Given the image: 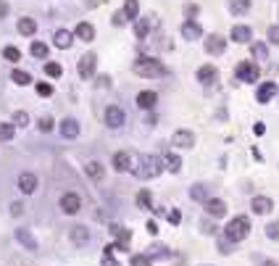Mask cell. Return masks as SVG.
<instances>
[{
	"instance_id": "obj_38",
	"label": "cell",
	"mask_w": 279,
	"mask_h": 266,
	"mask_svg": "<svg viewBox=\"0 0 279 266\" xmlns=\"http://www.w3.org/2000/svg\"><path fill=\"white\" fill-rule=\"evenodd\" d=\"M53 124H56V121L50 119V116H42V119L37 121V127H40V132H53Z\"/></svg>"
},
{
	"instance_id": "obj_39",
	"label": "cell",
	"mask_w": 279,
	"mask_h": 266,
	"mask_svg": "<svg viewBox=\"0 0 279 266\" xmlns=\"http://www.w3.org/2000/svg\"><path fill=\"white\" fill-rule=\"evenodd\" d=\"M266 237H269V240H279V222L266 224Z\"/></svg>"
},
{
	"instance_id": "obj_7",
	"label": "cell",
	"mask_w": 279,
	"mask_h": 266,
	"mask_svg": "<svg viewBox=\"0 0 279 266\" xmlns=\"http://www.w3.org/2000/svg\"><path fill=\"white\" fill-rule=\"evenodd\" d=\"M171 145H177V148H192V145H195V134H192L190 129H177V132L171 134Z\"/></svg>"
},
{
	"instance_id": "obj_12",
	"label": "cell",
	"mask_w": 279,
	"mask_h": 266,
	"mask_svg": "<svg viewBox=\"0 0 279 266\" xmlns=\"http://www.w3.org/2000/svg\"><path fill=\"white\" fill-rule=\"evenodd\" d=\"M205 50H208L211 56H222L226 50V40L222 35H211L208 40H205Z\"/></svg>"
},
{
	"instance_id": "obj_18",
	"label": "cell",
	"mask_w": 279,
	"mask_h": 266,
	"mask_svg": "<svg viewBox=\"0 0 279 266\" xmlns=\"http://www.w3.org/2000/svg\"><path fill=\"white\" fill-rule=\"evenodd\" d=\"M84 171H87V177L93 179V182H100V179L106 177V169H103L100 161H90V164L84 166Z\"/></svg>"
},
{
	"instance_id": "obj_41",
	"label": "cell",
	"mask_w": 279,
	"mask_h": 266,
	"mask_svg": "<svg viewBox=\"0 0 279 266\" xmlns=\"http://www.w3.org/2000/svg\"><path fill=\"white\" fill-rule=\"evenodd\" d=\"M111 21H113V27H124V24L129 21V16L124 14V11H116V14H113V19H111Z\"/></svg>"
},
{
	"instance_id": "obj_45",
	"label": "cell",
	"mask_w": 279,
	"mask_h": 266,
	"mask_svg": "<svg viewBox=\"0 0 279 266\" xmlns=\"http://www.w3.org/2000/svg\"><path fill=\"white\" fill-rule=\"evenodd\" d=\"M37 93H40V95H42V98H48V95H50V93H53V87H50V84H48V82H40V84H37Z\"/></svg>"
},
{
	"instance_id": "obj_44",
	"label": "cell",
	"mask_w": 279,
	"mask_h": 266,
	"mask_svg": "<svg viewBox=\"0 0 279 266\" xmlns=\"http://www.w3.org/2000/svg\"><path fill=\"white\" fill-rule=\"evenodd\" d=\"M266 35H269V40L274 42V45H279V24H274V27H269V32H266Z\"/></svg>"
},
{
	"instance_id": "obj_25",
	"label": "cell",
	"mask_w": 279,
	"mask_h": 266,
	"mask_svg": "<svg viewBox=\"0 0 279 266\" xmlns=\"http://www.w3.org/2000/svg\"><path fill=\"white\" fill-rule=\"evenodd\" d=\"M164 166H166L171 174H179V171H182V158H179L177 153H166V155H164Z\"/></svg>"
},
{
	"instance_id": "obj_15",
	"label": "cell",
	"mask_w": 279,
	"mask_h": 266,
	"mask_svg": "<svg viewBox=\"0 0 279 266\" xmlns=\"http://www.w3.org/2000/svg\"><path fill=\"white\" fill-rule=\"evenodd\" d=\"M232 40L235 42H250L253 40V29L245 27V24H237V27H232Z\"/></svg>"
},
{
	"instance_id": "obj_4",
	"label": "cell",
	"mask_w": 279,
	"mask_h": 266,
	"mask_svg": "<svg viewBox=\"0 0 279 266\" xmlns=\"http://www.w3.org/2000/svg\"><path fill=\"white\" fill-rule=\"evenodd\" d=\"M235 76L240 82H258V76H261V71L253 61H240L237 69H235Z\"/></svg>"
},
{
	"instance_id": "obj_8",
	"label": "cell",
	"mask_w": 279,
	"mask_h": 266,
	"mask_svg": "<svg viewBox=\"0 0 279 266\" xmlns=\"http://www.w3.org/2000/svg\"><path fill=\"white\" fill-rule=\"evenodd\" d=\"M37 185H40V182H37V177H35L32 171H24L21 177H19V190H21L24 195H35V192H37Z\"/></svg>"
},
{
	"instance_id": "obj_33",
	"label": "cell",
	"mask_w": 279,
	"mask_h": 266,
	"mask_svg": "<svg viewBox=\"0 0 279 266\" xmlns=\"http://www.w3.org/2000/svg\"><path fill=\"white\" fill-rule=\"evenodd\" d=\"M45 74H48L50 79H58V76L63 74V66L61 63H45Z\"/></svg>"
},
{
	"instance_id": "obj_49",
	"label": "cell",
	"mask_w": 279,
	"mask_h": 266,
	"mask_svg": "<svg viewBox=\"0 0 279 266\" xmlns=\"http://www.w3.org/2000/svg\"><path fill=\"white\" fill-rule=\"evenodd\" d=\"M21 211H24V206H21V203H11V213H16V216H19Z\"/></svg>"
},
{
	"instance_id": "obj_10",
	"label": "cell",
	"mask_w": 279,
	"mask_h": 266,
	"mask_svg": "<svg viewBox=\"0 0 279 266\" xmlns=\"http://www.w3.org/2000/svg\"><path fill=\"white\" fill-rule=\"evenodd\" d=\"M205 213L213 219H222L224 213H226V203L222 198H211V200H205Z\"/></svg>"
},
{
	"instance_id": "obj_36",
	"label": "cell",
	"mask_w": 279,
	"mask_h": 266,
	"mask_svg": "<svg viewBox=\"0 0 279 266\" xmlns=\"http://www.w3.org/2000/svg\"><path fill=\"white\" fill-rule=\"evenodd\" d=\"M32 56L48 58V45H45V42H32Z\"/></svg>"
},
{
	"instance_id": "obj_47",
	"label": "cell",
	"mask_w": 279,
	"mask_h": 266,
	"mask_svg": "<svg viewBox=\"0 0 279 266\" xmlns=\"http://www.w3.org/2000/svg\"><path fill=\"white\" fill-rule=\"evenodd\" d=\"M263 132H266V127L261 124V121H256V127H253V134H258V137H261Z\"/></svg>"
},
{
	"instance_id": "obj_11",
	"label": "cell",
	"mask_w": 279,
	"mask_h": 266,
	"mask_svg": "<svg viewBox=\"0 0 279 266\" xmlns=\"http://www.w3.org/2000/svg\"><path fill=\"white\" fill-rule=\"evenodd\" d=\"M250 209H253V213H261L263 216V213H269L271 209H274V200L266 198V195H256L250 200Z\"/></svg>"
},
{
	"instance_id": "obj_24",
	"label": "cell",
	"mask_w": 279,
	"mask_h": 266,
	"mask_svg": "<svg viewBox=\"0 0 279 266\" xmlns=\"http://www.w3.org/2000/svg\"><path fill=\"white\" fill-rule=\"evenodd\" d=\"M216 76H219V71L213 66H200L198 69V82H203V84H213Z\"/></svg>"
},
{
	"instance_id": "obj_32",
	"label": "cell",
	"mask_w": 279,
	"mask_h": 266,
	"mask_svg": "<svg viewBox=\"0 0 279 266\" xmlns=\"http://www.w3.org/2000/svg\"><path fill=\"white\" fill-rule=\"evenodd\" d=\"M16 132V124H8V121H0V140H11Z\"/></svg>"
},
{
	"instance_id": "obj_27",
	"label": "cell",
	"mask_w": 279,
	"mask_h": 266,
	"mask_svg": "<svg viewBox=\"0 0 279 266\" xmlns=\"http://www.w3.org/2000/svg\"><path fill=\"white\" fill-rule=\"evenodd\" d=\"M229 11L235 16H242L250 11V0H229Z\"/></svg>"
},
{
	"instance_id": "obj_42",
	"label": "cell",
	"mask_w": 279,
	"mask_h": 266,
	"mask_svg": "<svg viewBox=\"0 0 279 266\" xmlns=\"http://www.w3.org/2000/svg\"><path fill=\"white\" fill-rule=\"evenodd\" d=\"M14 121H16V127H29V116L24 114V111H16Z\"/></svg>"
},
{
	"instance_id": "obj_26",
	"label": "cell",
	"mask_w": 279,
	"mask_h": 266,
	"mask_svg": "<svg viewBox=\"0 0 279 266\" xmlns=\"http://www.w3.org/2000/svg\"><path fill=\"white\" fill-rule=\"evenodd\" d=\"M19 32H21V35H27V37H32L37 32V21H35V19H29V16L19 19Z\"/></svg>"
},
{
	"instance_id": "obj_9",
	"label": "cell",
	"mask_w": 279,
	"mask_h": 266,
	"mask_svg": "<svg viewBox=\"0 0 279 266\" xmlns=\"http://www.w3.org/2000/svg\"><path fill=\"white\" fill-rule=\"evenodd\" d=\"M95 63H98V56L95 53H84L82 56V61H79V76L82 79H90V76H93Z\"/></svg>"
},
{
	"instance_id": "obj_43",
	"label": "cell",
	"mask_w": 279,
	"mask_h": 266,
	"mask_svg": "<svg viewBox=\"0 0 279 266\" xmlns=\"http://www.w3.org/2000/svg\"><path fill=\"white\" fill-rule=\"evenodd\" d=\"M132 266H150L148 253H142V256H132Z\"/></svg>"
},
{
	"instance_id": "obj_51",
	"label": "cell",
	"mask_w": 279,
	"mask_h": 266,
	"mask_svg": "<svg viewBox=\"0 0 279 266\" xmlns=\"http://www.w3.org/2000/svg\"><path fill=\"white\" fill-rule=\"evenodd\" d=\"M263 266H279V264H277V261H266Z\"/></svg>"
},
{
	"instance_id": "obj_17",
	"label": "cell",
	"mask_w": 279,
	"mask_h": 266,
	"mask_svg": "<svg viewBox=\"0 0 279 266\" xmlns=\"http://www.w3.org/2000/svg\"><path fill=\"white\" fill-rule=\"evenodd\" d=\"M53 42H56V48L69 50L71 42H74V35H71V32H66V29H58L56 35H53Z\"/></svg>"
},
{
	"instance_id": "obj_46",
	"label": "cell",
	"mask_w": 279,
	"mask_h": 266,
	"mask_svg": "<svg viewBox=\"0 0 279 266\" xmlns=\"http://www.w3.org/2000/svg\"><path fill=\"white\" fill-rule=\"evenodd\" d=\"M168 222H171V224H179V222H182V213H179L177 209H171V211H168Z\"/></svg>"
},
{
	"instance_id": "obj_6",
	"label": "cell",
	"mask_w": 279,
	"mask_h": 266,
	"mask_svg": "<svg viewBox=\"0 0 279 266\" xmlns=\"http://www.w3.org/2000/svg\"><path fill=\"white\" fill-rule=\"evenodd\" d=\"M61 211L63 213H79L82 211V198L76 195V192H66V195L61 198Z\"/></svg>"
},
{
	"instance_id": "obj_5",
	"label": "cell",
	"mask_w": 279,
	"mask_h": 266,
	"mask_svg": "<svg viewBox=\"0 0 279 266\" xmlns=\"http://www.w3.org/2000/svg\"><path fill=\"white\" fill-rule=\"evenodd\" d=\"M106 124L111 127V129H121L127 124V114H124V108H119V106H108L106 108Z\"/></svg>"
},
{
	"instance_id": "obj_22",
	"label": "cell",
	"mask_w": 279,
	"mask_h": 266,
	"mask_svg": "<svg viewBox=\"0 0 279 266\" xmlns=\"http://www.w3.org/2000/svg\"><path fill=\"white\" fill-rule=\"evenodd\" d=\"M113 169L116 171H129L132 169V158H129V153H113Z\"/></svg>"
},
{
	"instance_id": "obj_2",
	"label": "cell",
	"mask_w": 279,
	"mask_h": 266,
	"mask_svg": "<svg viewBox=\"0 0 279 266\" xmlns=\"http://www.w3.org/2000/svg\"><path fill=\"white\" fill-rule=\"evenodd\" d=\"M132 71L140 74V76H148V79H155V76L164 74V63L155 61V58H150V56H140L137 61L132 63Z\"/></svg>"
},
{
	"instance_id": "obj_37",
	"label": "cell",
	"mask_w": 279,
	"mask_h": 266,
	"mask_svg": "<svg viewBox=\"0 0 279 266\" xmlns=\"http://www.w3.org/2000/svg\"><path fill=\"white\" fill-rule=\"evenodd\" d=\"M137 206H142V209H150V211H155L153 206H150V192H148V190L137 192Z\"/></svg>"
},
{
	"instance_id": "obj_1",
	"label": "cell",
	"mask_w": 279,
	"mask_h": 266,
	"mask_svg": "<svg viewBox=\"0 0 279 266\" xmlns=\"http://www.w3.org/2000/svg\"><path fill=\"white\" fill-rule=\"evenodd\" d=\"M248 235H250V219L248 216H235L224 227V237L229 240V243H242Z\"/></svg>"
},
{
	"instance_id": "obj_30",
	"label": "cell",
	"mask_w": 279,
	"mask_h": 266,
	"mask_svg": "<svg viewBox=\"0 0 279 266\" xmlns=\"http://www.w3.org/2000/svg\"><path fill=\"white\" fill-rule=\"evenodd\" d=\"M11 79H14L19 87H27V84H32V76L27 74V71H21V69H14V71H11Z\"/></svg>"
},
{
	"instance_id": "obj_16",
	"label": "cell",
	"mask_w": 279,
	"mask_h": 266,
	"mask_svg": "<svg viewBox=\"0 0 279 266\" xmlns=\"http://www.w3.org/2000/svg\"><path fill=\"white\" fill-rule=\"evenodd\" d=\"M69 237H71V243H76V245H87L90 243V229L87 227H71V232H69Z\"/></svg>"
},
{
	"instance_id": "obj_40",
	"label": "cell",
	"mask_w": 279,
	"mask_h": 266,
	"mask_svg": "<svg viewBox=\"0 0 279 266\" xmlns=\"http://www.w3.org/2000/svg\"><path fill=\"white\" fill-rule=\"evenodd\" d=\"M3 56L8 58V61H19V58H21V50H19V48H14V45H8V48L3 50Z\"/></svg>"
},
{
	"instance_id": "obj_28",
	"label": "cell",
	"mask_w": 279,
	"mask_h": 266,
	"mask_svg": "<svg viewBox=\"0 0 279 266\" xmlns=\"http://www.w3.org/2000/svg\"><path fill=\"white\" fill-rule=\"evenodd\" d=\"M250 53H253L256 61H269V48H266L263 42H253L250 45Z\"/></svg>"
},
{
	"instance_id": "obj_31",
	"label": "cell",
	"mask_w": 279,
	"mask_h": 266,
	"mask_svg": "<svg viewBox=\"0 0 279 266\" xmlns=\"http://www.w3.org/2000/svg\"><path fill=\"white\" fill-rule=\"evenodd\" d=\"M166 256H168L166 245H150L148 248V258H166Z\"/></svg>"
},
{
	"instance_id": "obj_48",
	"label": "cell",
	"mask_w": 279,
	"mask_h": 266,
	"mask_svg": "<svg viewBox=\"0 0 279 266\" xmlns=\"http://www.w3.org/2000/svg\"><path fill=\"white\" fill-rule=\"evenodd\" d=\"M5 14H8V3H5V0H0V19H5Z\"/></svg>"
},
{
	"instance_id": "obj_19",
	"label": "cell",
	"mask_w": 279,
	"mask_h": 266,
	"mask_svg": "<svg viewBox=\"0 0 279 266\" xmlns=\"http://www.w3.org/2000/svg\"><path fill=\"white\" fill-rule=\"evenodd\" d=\"M182 37H185V40H200V37H203V29H200L195 21H185L182 24Z\"/></svg>"
},
{
	"instance_id": "obj_50",
	"label": "cell",
	"mask_w": 279,
	"mask_h": 266,
	"mask_svg": "<svg viewBox=\"0 0 279 266\" xmlns=\"http://www.w3.org/2000/svg\"><path fill=\"white\" fill-rule=\"evenodd\" d=\"M148 232H150V235H158V224H155V222H148Z\"/></svg>"
},
{
	"instance_id": "obj_20",
	"label": "cell",
	"mask_w": 279,
	"mask_h": 266,
	"mask_svg": "<svg viewBox=\"0 0 279 266\" xmlns=\"http://www.w3.org/2000/svg\"><path fill=\"white\" fill-rule=\"evenodd\" d=\"M16 240H19V243L24 245V248H29V250H37V240H35V235H32L29 229H24V227H21V229H16Z\"/></svg>"
},
{
	"instance_id": "obj_3",
	"label": "cell",
	"mask_w": 279,
	"mask_h": 266,
	"mask_svg": "<svg viewBox=\"0 0 279 266\" xmlns=\"http://www.w3.org/2000/svg\"><path fill=\"white\" fill-rule=\"evenodd\" d=\"M161 164H164V161L155 158V155H140V164L134 169V174H137L140 179H155L161 174Z\"/></svg>"
},
{
	"instance_id": "obj_21",
	"label": "cell",
	"mask_w": 279,
	"mask_h": 266,
	"mask_svg": "<svg viewBox=\"0 0 279 266\" xmlns=\"http://www.w3.org/2000/svg\"><path fill=\"white\" fill-rule=\"evenodd\" d=\"M58 129H61V134H63V137H69V140L79 134V124H76L74 119H63L61 124H58Z\"/></svg>"
},
{
	"instance_id": "obj_29",
	"label": "cell",
	"mask_w": 279,
	"mask_h": 266,
	"mask_svg": "<svg viewBox=\"0 0 279 266\" xmlns=\"http://www.w3.org/2000/svg\"><path fill=\"white\" fill-rule=\"evenodd\" d=\"M190 198L192 200H203V203H205V200H211L208 198V187H205V185H192L190 187Z\"/></svg>"
},
{
	"instance_id": "obj_35",
	"label": "cell",
	"mask_w": 279,
	"mask_h": 266,
	"mask_svg": "<svg viewBox=\"0 0 279 266\" xmlns=\"http://www.w3.org/2000/svg\"><path fill=\"white\" fill-rule=\"evenodd\" d=\"M134 35H137L140 40L148 37V19H137V21H134Z\"/></svg>"
},
{
	"instance_id": "obj_13",
	"label": "cell",
	"mask_w": 279,
	"mask_h": 266,
	"mask_svg": "<svg viewBox=\"0 0 279 266\" xmlns=\"http://www.w3.org/2000/svg\"><path fill=\"white\" fill-rule=\"evenodd\" d=\"M274 95H277V84H274V82H263L261 87L256 90V100H258V103H269Z\"/></svg>"
},
{
	"instance_id": "obj_23",
	"label": "cell",
	"mask_w": 279,
	"mask_h": 266,
	"mask_svg": "<svg viewBox=\"0 0 279 266\" xmlns=\"http://www.w3.org/2000/svg\"><path fill=\"white\" fill-rule=\"evenodd\" d=\"M79 40L84 42H93L95 40V29H93V24H87V21H82V24H76V32H74Z\"/></svg>"
},
{
	"instance_id": "obj_14",
	"label": "cell",
	"mask_w": 279,
	"mask_h": 266,
	"mask_svg": "<svg viewBox=\"0 0 279 266\" xmlns=\"http://www.w3.org/2000/svg\"><path fill=\"white\" fill-rule=\"evenodd\" d=\"M155 103H158V95H155L153 90H142V93H137V106H140V108L150 111Z\"/></svg>"
},
{
	"instance_id": "obj_34",
	"label": "cell",
	"mask_w": 279,
	"mask_h": 266,
	"mask_svg": "<svg viewBox=\"0 0 279 266\" xmlns=\"http://www.w3.org/2000/svg\"><path fill=\"white\" fill-rule=\"evenodd\" d=\"M124 14L129 19H137V14H140V3H137V0H127V3H124Z\"/></svg>"
}]
</instances>
